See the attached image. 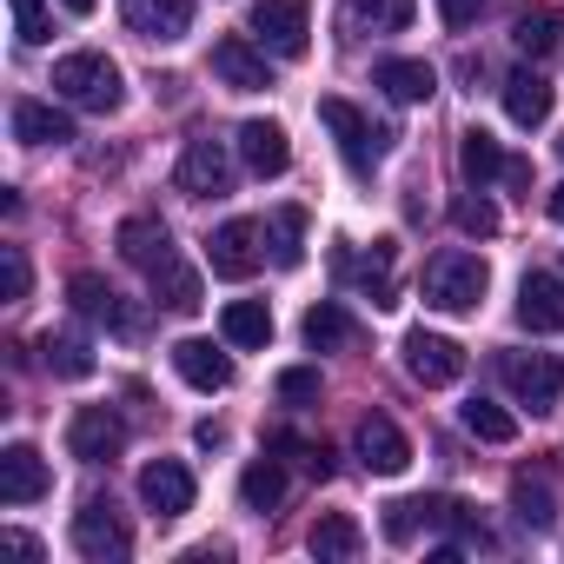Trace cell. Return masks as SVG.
<instances>
[{
  "mask_svg": "<svg viewBox=\"0 0 564 564\" xmlns=\"http://www.w3.org/2000/svg\"><path fill=\"white\" fill-rule=\"evenodd\" d=\"M557 34H564V28H557V8H524V14L511 21V47H518L524 61H544V54L557 47Z\"/></svg>",
  "mask_w": 564,
  "mask_h": 564,
  "instance_id": "cell-29",
  "label": "cell"
},
{
  "mask_svg": "<svg viewBox=\"0 0 564 564\" xmlns=\"http://www.w3.org/2000/svg\"><path fill=\"white\" fill-rule=\"evenodd\" d=\"M478 8H485V0H438L445 28H471V21H478Z\"/></svg>",
  "mask_w": 564,
  "mask_h": 564,
  "instance_id": "cell-42",
  "label": "cell"
},
{
  "mask_svg": "<svg viewBox=\"0 0 564 564\" xmlns=\"http://www.w3.org/2000/svg\"><path fill=\"white\" fill-rule=\"evenodd\" d=\"M319 120H326V133L339 140L346 173H352V180H372L379 160H386V147H392V133H386L379 120H366L352 100H319Z\"/></svg>",
  "mask_w": 564,
  "mask_h": 564,
  "instance_id": "cell-3",
  "label": "cell"
},
{
  "mask_svg": "<svg viewBox=\"0 0 564 564\" xmlns=\"http://www.w3.org/2000/svg\"><path fill=\"white\" fill-rule=\"evenodd\" d=\"M313 557H333V564H352L359 551H366V531L346 518V511H319V524H313Z\"/></svg>",
  "mask_w": 564,
  "mask_h": 564,
  "instance_id": "cell-26",
  "label": "cell"
},
{
  "mask_svg": "<svg viewBox=\"0 0 564 564\" xmlns=\"http://www.w3.org/2000/svg\"><path fill=\"white\" fill-rule=\"evenodd\" d=\"M41 366H47L54 379H87V372H94V346H87L80 333H47V339H41Z\"/></svg>",
  "mask_w": 564,
  "mask_h": 564,
  "instance_id": "cell-30",
  "label": "cell"
},
{
  "mask_svg": "<svg viewBox=\"0 0 564 564\" xmlns=\"http://www.w3.org/2000/svg\"><path fill=\"white\" fill-rule=\"evenodd\" d=\"M272 259L286 265V272L306 259V206H279L272 213Z\"/></svg>",
  "mask_w": 564,
  "mask_h": 564,
  "instance_id": "cell-36",
  "label": "cell"
},
{
  "mask_svg": "<svg viewBox=\"0 0 564 564\" xmlns=\"http://www.w3.org/2000/svg\"><path fill=\"white\" fill-rule=\"evenodd\" d=\"M173 372H180L193 392H226V386H232V359H226L213 339H180V346H173Z\"/></svg>",
  "mask_w": 564,
  "mask_h": 564,
  "instance_id": "cell-17",
  "label": "cell"
},
{
  "mask_svg": "<svg viewBox=\"0 0 564 564\" xmlns=\"http://www.w3.org/2000/svg\"><path fill=\"white\" fill-rule=\"evenodd\" d=\"M252 34H259L265 54L300 61L313 47V0H259V8H252Z\"/></svg>",
  "mask_w": 564,
  "mask_h": 564,
  "instance_id": "cell-4",
  "label": "cell"
},
{
  "mask_svg": "<svg viewBox=\"0 0 564 564\" xmlns=\"http://www.w3.org/2000/svg\"><path fill=\"white\" fill-rule=\"evenodd\" d=\"M359 286L372 293V306H392V265H399V239H372L359 259H339Z\"/></svg>",
  "mask_w": 564,
  "mask_h": 564,
  "instance_id": "cell-24",
  "label": "cell"
},
{
  "mask_svg": "<svg viewBox=\"0 0 564 564\" xmlns=\"http://www.w3.org/2000/svg\"><path fill=\"white\" fill-rule=\"evenodd\" d=\"M352 452H359V465H366V471H379V478H399V471L412 465V438H405L386 412H366V419H359Z\"/></svg>",
  "mask_w": 564,
  "mask_h": 564,
  "instance_id": "cell-9",
  "label": "cell"
},
{
  "mask_svg": "<svg viewBox=\"0 0 564 564\" xmlns=\"http://www.w3.org/2000/svg\"><path fill=\"white\" fill-rule=\"evenodd\" d=\"M239 498H246V511H272L279 498H286V471H279V458H252L239 471Z\"/></svg>",
  "mask_w": 564,
  "mask_h": 564,
  "instance_id": "cell-32",
  "label": "cell"
},
{
  "mask_svg": "<svg viewBox=\"0 0 564 564\" xmlns=\"http://www.w3.org/2000/svg\"><path fill=\"white\" fill-rule=\"evenodd\" d=\"M306 346L313 352H333V346H352V319H346V306H333V300H319L313 313H306Z\"/></svg>",
  "mask_w": 564,
  "mask_h": 564,
  "instance_id": "cell-34",
  "label": "cell"
},
{
  "mask_svg": "<svg viewBox=\"0 0 564 564\" xmlns=\"http://www.w3.org/2000/svg\"><path fill=\"white\" fill-rule=\"evenodd\" d=\"M61 8H67V14H94V8H100V0H61Z\"/></svg>",
  "mask_w": 564,
  "mask_h": 564,
  "instance_id": "cell-44",
  "label": "cell"
},
{
  "mask_svg": "<svg viewBox=\"0 0 564 564\" xmlns=\"http://www.w3.org/2000/svg\"><path fill=\"white\" fill-rule=\"evenodd\" d=\"M419 14V0H352V21L366 34H405Z\"/></svg>",
  "mask_w": 564,
  "mask_h": 564,
  "instance_id": "cell-35",
  "label": "cell"
},
{
  "mask_svg": "<svg viewBox=\"0 0 564 564\" xmlns=\"http://www.w3.org/2000/svg\"><path fill=\"white\" fill-rule=\"evenodd\" d=\"M551 219L564 226V186H551Z\"/></svg>",
  "mask_w": 564,
  "mask_h": 564,
  "instance_id": "cell-43",
  "label": "cell"
},
{
  "mask_svg": "<svg viewBox=\"0 0 564 564\" xmlns=\"http://www.w3.org/2000/svg\"><path fill=\"white\" fill-rule=\"evenodd\" d=\"M405 372H412L419 386H458V379H465V346L419 326V333H405Z\"/></svg>",
  "mask_w": 564,
  "mask_h": 564,
  "instance_id": "cell-8",
  "label": "cell"
},
{
  "mask_svg": "<svg viewBox=\"0 0 564 564\" xmlns=\"http://www.w3.org/2000/svg\"><path fill=\"white\" fill-rule=\"evenodd\" d=\"M511 511H518V524L544 531L551 524V471H518L511 478Z\"/></svg>",
  "mask_w": 564,
  "mask_h": 564,
  "instance_id": "cell-31",
  "label": "cell"
},
{
  "mask_svg": "<svg viewBox=\"0 0 564 564\" xmlns=\"http://www.w3.org/2000/svg\"><path fill=\"white\" fill-rule=\"evenodd\" d=\"M14 8V34L28 41V47H47L54 41V14H47V0H8Z\"/></svg>",
  "mask_w": 564,
  "mask_h": 564,
  "instance_id": "cell-38",
  "label": "cell"
},
{
  "mask_svg": "<svg viewBox=\"0 0 564 564\" xmlns=\"http://www.w3.org/2000/svg\"><path fill=\"white\" fill-rule=\"evenodd\" d=\"M127 28L140 34V41H186V28H193V0H127Z\"/></svg>",
  "mask_w": 564,
  "mask_h": 564,
  "instance_id": "cell-19",
  "label": "cell"
},
{
  "mask_svg": "<svg viewBox=\"0 0 564 564\" xmlns=\"http://www.w3.org/2000/svg\"><path fill=\"white\" fill-rule=\"evenodd\" d=\"M140 498H147L153 518H186V511H193V471H186L180 458H153V465L140 471Z\"/></svg>",
  "mask_w": 564,
  "mask_h": 564,
  "instance_id": "cell-13",
  "label": "cell"
},
{
  "mask_svg": "<svg viewBox=\"0 0 564 564\" xmlns=\"http://www.w3.org/2000/svg\"><path fill=\"white\" fill-rule=\"evenodd\" d=\"M120 259L127 265H140V272H160L166 259H173V232L153 219V213H133V219H120Z\"/></svg>",
  "mask_w": 564,
  "mask_h": 564,
  "instance_id": "cell-16",
  "label": "cell"
},
{
  "mask_svg": "<svg viewBox=\"0 0 564 564\" xmlns=\"http://www.w3.org/2000/svg\"><path fill=\"white\" fill-rule=\"evenodd\" d=\"M219 333H226V346L259 352V346L272 339V313H265V300H232V306L219 313Z\"/></svg>",
  "mask_w": 564,
  "mask_h": 564,
  "instance_id": "cell-27",
  "label": "cell"
},
{
  "mask_svg": "<svg viewBox=\"0 0 564 564\" xmlns=\"http://www.w3.org/2000/svg\"><path fill=\"white\" fill-rule=\"evenodd\" d=\"M14 140L21 147H67L74 140V120L47 100H14Z\"/></svg>",
  "mask_w": 564,
  "mask_h": 564,
  "instance_id": "cell-23",
  "label": "cell"
},
{
  "mask_svg": "<svg viewBox=\"0 0 564 564\" xmlns=\"http://www.w3.org/2000/svg\"><path fill=\"white\" fill-rule=\"evenodd\" d=\"M498 379H505L511 399L531 405V412H551V405L564 399V366H557L551 352H505V359H498Z\"/></svg>",
  "mask_w": 564,
  "mask_h": 564,
  "instance_id": "cell-6",
  "label": "cell"
},
{
  "mask_svg": "<svg viewBox=\"0 0 564 564\" xmlns=\"http://www.w3.org/2000/svg\"><path fill=\"white\" fill-rule=\"evenodd\" d=\"M67 300H74V313H80V319H100V326H107V333H120V339H133V333H140V313L107 286L100 272H74V279H67Z\"/></svg>",
  "mask_w": 564,
  "mask_h": 564,
  "instance_id": "cell-7",
  "label": "cell"
},
{
  "mask_svg": "<svg viewBox=\"0 0 564 564\" xmlns=\"http://www.w3.org/2000/svg\"><path fill=\"white\" fill-rule=\"evenodd\" d=\"M452 226H458V232H465V239H491V232H498V206H491V199H485V193H478V199H471V193H465V199H458V206H452Z\"/></svg>",
  "mask_w": 564,
  "mask_h": 564,
  "instance_id": "cell-37",
  "label": "cell"
},
{
  "mask_svg": "<svg viewBox=\"0 0 564 564\" xmlns=\"http://www.w3.org/2000/svg\"><path fill=\"white\" fill-rule=\"evenodd\" d=\"M551 80L544 74H531V67H518L511 80H505V113H511V127H544L551 120Z\"/></svg>",
  "mask_w": 564,
  "mask_h": 564,
  "instance_id": "cell-22",
  "label": "cell"
},
{
  "mask_svg": "<svg viewBox=\"0 0 564 564\" xmlns=\"http://www.w3.org/2000/svg\"><path fill=\"white\" fill-rule=\"evenodd\" d=\"M372 87H379L386 100H399V107H419V100L438 94V74H432L425 61H379V67H372Z\"/></svg>",
  "mask_w": 564,
  "mask_h": 564,
  "instance_id": "cell-21",
  "label": "cell"
},
{
  "mask_svg": "<svg viewBox=\"0 0 564 564\" xmlns=\"http://www.w3.org/2000/svg\"><path fill=\"white\" fill-rule=\"evenodd\" d=\"M120 445H127L120 412H107V405H80V412L67 419V452H74V458L107 465V458H120Z\"/></svg>",
  "mask_w": 564,
  "mask_h": 564,
  "instance_id": "cell-11",
  "label": "cell"
},
{
  "mask_svg": "<svg viewBox=\"0 0 564 564\" xmlns=\"http://www.w3.org/2000/svg\"><path fill=\"white\" fill-rule=\"evenodd\" d=\"M458 419H465V432L485 438V445H511V438H518V419H511L505 405H491V399H465Z\"/></svg>",
  "mask_w": 564,
  "mask_h": 564,
  "instance_id": "cell-33",
  "label": "cell"
},
{
  "mask_svg": "<svg viewBox=\"0 0 564 564\" xmlns=\"http://www.w3.org/2000/svg\"><path fill=\"white\" fill-rule=\"evenodd\" d=\"M74 551L94 557V564H120L133 551V531H127V518H120L113 498H87L74 511Z\"/></svg>",
  "mask_w": 564,
  "mask_h": 564,
  "instance_id": "cell-5",
  "label": "cell"
},
{
  "mask_svg": "<svg viewBox=\"0 0 564 564\" xmlns=\"http://www.w3.org/2000/svg\"><path fill=\"white\" fill-rule=\"evenodd\" d=\"M54 94L74 100V107H87V113H120L127 80H120V67L107 54H61L54 61Z\"/></svg>",
  "mask_w": 564,
  "mask_h": 564,
  "instance_id": "cell-1",
  "label": "cell"
},
{
  "mask_svg": "<svg viewBox=\"0 0 564 564\" xmlns=\"http://www.w3.org/2000/svg\"><path fill=\"white\" fill-rule=\"evenodd\" d=\"M180 193L186 199H219L226 186H232V166H226V147L213 140V133H199V140H186V153H180Z\"/></svg>",
  "mask_w": 564,
  "mask_h": 564,
  "instance_id": "cell-10",
  "label": "cell"
},
{
  "mask_svg": "<svg viewBox=\"0 0 564 564\" xmlns=\"http://www.w3.org/2000/svg\"><path fill=\"white\" fill-rule=\"evenodd\" d=\"M485 286H491V272H485V259L478 252H438L432 265H425V306L432 313H478V300H485Z\"/></svg>",
  "mask_w": 564,
  "mask_h": 564,
  "instance_id": "cell-2",
  "label": "cell"
},
{
  "mask_svg": "<svg viewBox=\"0 0 564 564\" xmlns=\"http://www.w3.org/2000/svg\"><path fill=\"white\" fill-rule=\"evenodd\" d=\"M0 279H8V300H28L34 272H28V252L21 246H0Z\"/></svg>",
  "mask_w": 564,
  "mask_h": 564,
  "instance_id": "cell-40",
  "label": "cell"
},
{
  "mask_svg": "<svg viewBox=\"0 0 564 564\" xmlns=\"http://www.w3.org/2000/svg\"><path fill=\"white\" fill-rule=\"evenodd\" d=\"M272 452H293V458H300L313 478H333V452H326V445H313V438H293V432H279V438H272Z\"/></svg>",
  "mask_w": 564,
  "mask_h": 564,
  "instance_id": "cell-39",
  "label": "cell"
},
{
  "mask_svg": "<svg viewBox=\"0 0 564 564\" xmlns=\"http://www.w3.org/2000/svg\"><path fill=\"white\" fill-rule=\"evenodd\" d=\"M213 74H219L232 94H265V87H272V74H265V54H252L239 34L213 41Z\"/></svg>",
  "mask_w": 564,
  "mask_h": 564,
  "instance_id": "cell-20",
  "label": "cell"
},
{
  "mask_svg": "<svg viewBox=\"0 0 564 564\" xmlns=\"http://www.w3.org/2000/svg\"><path fill=\"white\" fill-rule=\"evenodd\" d=\"M259 239H265V232H259L252 219H226V226L206 239V265H213L219 279H252V272H259V259H265V252H259Z\"/></svg>",
  "mask_w": 564,
  "mask_h": 564,
  "instance_id": "cell-12",
  "label": "cell"
},
{
  "mask_svg": "<svg viewBox=\"0 0 564 564\" xmlns=\"http://www.w3.org/2000/svg\"><path fill=\"white\" fill-rule=\"evenodd\" d=\"M239 160H246L259 180H279V173L293 166L286 127H279V120H246V127H239Z\"/></svg>",
  "mask_w": 564,
  "mask_h": 564,
  "instance_id": "cell-15",
  "label": "cell"
},
{
  "mask_svg": "<svg viewBox=\"0 0 564 564\" xmlns=\"http://www.w3.org/2000/svg\"><path fill=\"white\" fill-rule=\"evenodd\" d=\"M505 166H511V160H505V147H498V140H491L485 127H471V133L458 140V173H465V180H471L478 193H485L491 180H505Z\"/></svg>",
  "mask_w": 564,
  "mask_h": 564,
  "instance_id": "cell-25",
  "label": "cell"
},
{
  "mask_svg": "<svg viewBox=\"0 0 564 564\" xmlns=\"http://www.w3.org/2000/svg\"><path fill=\"white\" fill-rule=\"evenodd\" d=\"M47 485H54V471L34 445L0 452V505H34V498H47Z\"/></svg>",
  "mask_w": 564,
  "mask_h": 564,
  "instance_id": "cell-14",
  "label": "cell"
},
{
  "mask_svg": "<svg viewBox=\"0 0 564 564\" xmlns=\"http://www.w3.org/2000/svg\"><path fill=\"white\" fill-rule=\"evenodd\" d=\"M557 153H564V140H557Z\"/></svg>",
  "mask_w": 564,
  "mask_h": 564,
  "instance_id": "cell-45",
  "label": "cell"
},
{
  "mask_svg": "<svg viewBox=\"0 0 564 564\" xmlns=\"http://www.w3.org/2000/svg\"><path fill=\"white\" fill-rule=\"evenodd\" d=\"M279 399H286V405H306V399H319V372H313V366L279 372Z\"/></svg>",
  "mask_w": 564,
  "mask_h": 564,
  "instance_id": "cell-41",
  "label": "cell"
},
{
  "mask_svg": "<svg viewBox=\"0 0 564 564\" xmlns=\"http://www.w3.org/2000/svg\"><path fill=\"white\" fill-rule=\"evenodd\" d=\"M518 319L531 333H564V279L557 272H524L518 286Z\"/></svg>",
  "mask_w": 564,
  "mask_h": 564,
  "instance_id": "cell-18",
  "label": "cell"
},
{
  "mask_svg": "<svg viewBox=\"0 0 564 564\" xmlns=\"http://www.w3.org/2000/svg\"><path fill=\"white\" fill-rule=\"evenodd\" d=\"M153 279V300L166 306V313H199L206 300H199V272L193 265H180V259H166L160 272H147Z\"/></svg>",
  "mask_w": 564,
  "mask_h": 564,
  "instance_id": "cell-28",
  "label": "cell"
}]
</instances>
